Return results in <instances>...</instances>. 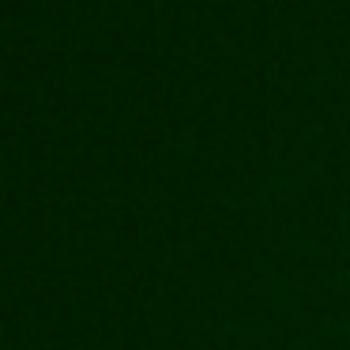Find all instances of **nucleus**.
<instances>
[]
</instances>
